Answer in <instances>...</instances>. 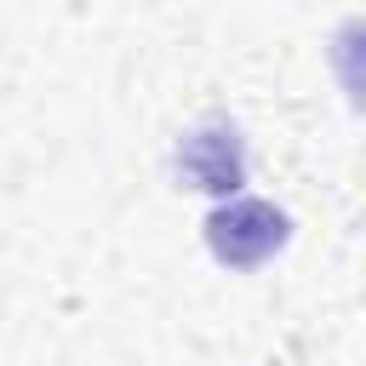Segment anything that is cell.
<instances>
[{
    "label": "cell",
    "mask_w": 366,
    "mask_h": 366,
    "mask_svg": "<svg viewBox=\"0 0 366 366\" xmlns=\"http://www.w3.org/2000/svg\"><path fill=\"white\" fill-rule=\"evenodd\" d=\"M206 246L229 269H252L286 246V212L269 200H229L206 217Z\"/></svg>",
    "instance_id": "1"
},
{
    "label": "cell",
    "mask_w": 366,
    "mask_h": 366,
    "mask_svg": "<svg viewBox=\"0 0 366 366\" xmlns=\"http://www.w3.org/2000/svg\"><path fill=\"white\" fill-rule=\"evenodd\" d=\"M177 177L189 189L206 194H234L246 183V154H240V132L229 120H200L183 143H177Z\"/></svg>",
    "instance_id": "2"
}]
</instances>
